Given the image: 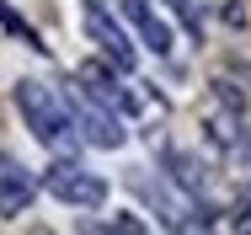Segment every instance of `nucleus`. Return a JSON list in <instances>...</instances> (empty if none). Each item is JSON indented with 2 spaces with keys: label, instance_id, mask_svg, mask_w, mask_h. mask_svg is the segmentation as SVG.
Masks as SVG:
<instances>
[{
  "label": "nucleus",
  "instance_id": "f257e3e1",
  "mask_svg": "<svg viewBox=\"0 0 251 235\" xmlns=\"http://www.w3.org/2000/svg\"><path fill=\"white\" fill-rule=\"evenodd\" d=\"M16 102H22V118H27V129H32L43 144H53V150H70V144L80 139V129H75V118H70V107L53 96V86L22 80V86H16Z\"/></svg>",
  "mask_w": 251,
  "mask_h": 235
},
{
  "label": "nucleus",
  "instance_id": "f03ea898",
  "mask_svg": "<svg viewBox=\"0 0 251 235\" xmlns=\"http://www.w3.org/2000/svg\"><path fill=\"white\" fill-rule=\"evenodd\" d=\"M43 187L59 203H70V209H101L107 203V182L91 177V171H80V166H49L43 171Z\"/></svg>",
  "mask_w": 251,
  "mask_h": 235
},
{
  "label": "nucleus",
  "instance_id": "7ed1b4c3",
  "mask_svg": "<svg viewBox=\"0 0 251 235\" xmlns=\"http://www.w3.org/2000/svg\"><path fill=\"white\" fill-rule=\"evenodd\" d=\"M80 11H86V32L101 43V53H107V59H118L123 70H134V43H128V32L107 16V5H101V0H86Z\"/></svg>",
  "mask_w": 251,
  "mask_h": 235
},
{
  "label": "nucleus",
  "instance_id": "20e7f679",
  "mask_svg": "<svg viewBox=\"0 0 251 235\" xmlns=\"http://www.w3.org/2000/svg\"><path fill=\"white\" fill-rule=\"evenodd\" d=\"M32 192H38V182H32L16 160L0 155V214H22V209L32 203Z\"/></svg>",
  "mask_w": 251,
  "mask_h": 235
},
{
  "label": "nucleus",
  "instance_id": "39448f33",
  "mask_svg": "<svg viewBox=\"0 0 251 235\" xmlns=\"http://www.w3.org/2000/svg\"><path fill=\"white\" fill-rule=\"evenodd\" d=\"M123 11L134 16V27L145 32V43H150L155 53H171V43H176V38H171V27H166V22L155 16V11L145 5V0H123Z\"/></svg>",
  "mask_w": 251,
  "mask_h": 235
},
{
  "label": "nucleus",
  "instance_id": "423d86ee",
  "mask_svg": "<svg viewBox=\"0 0 251 235\" xmlns=\"http://www.w3.org/2000/svg\"><path fill=\"white\" fill-rule=\"evenodd\" d=\"M80 129H86V139L101 144V150H118V144H123V129H118V118L97 112L91 102H80Z\"/></svg>",
  "mask_w": 251,
  "mask_h": 235
},
{
  "label": "nucleus",
  "instance_id": "0eeeda50",
  "mask_svg": "<svg viewBox=\"0 0 251 235\" xmlns=\"http://www.w3.org/2000/svg\"><path fill=\"white\" fill-rule=\"evenodd\" d=\"M80 80H86V96H91V102H107V107H128L123 86H112V75H107L101 64H80Z\"/></svg>",
  "mask_w": 251,
  "mask_h": 235
},
{
  "label": "nucleus",
  "instance_id": "6e6552de",
  "mask_svg": "<svg viewBox=\"0 0 251 235\" xmlns=\"http://www.w3.org/2000/svg\"><path fill=\"white\" fill-rule=\"evenodd\" d=\"M166 5H171V11H176V16H182V27H187V32H193V38H198V32H203V22H198V11H193V5H187V0H166Z\"/></svg>",
  "mask_w": 251,
  "mask_h": 235
}]
</instances>
